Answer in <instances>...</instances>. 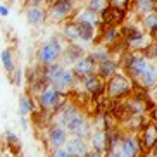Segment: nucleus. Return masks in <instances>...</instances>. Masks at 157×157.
Instances as JSON below:
<instances>
[{"mask_svg":"<svg viewBox=\"0 0 157 157\" xmlns=\"http://www.w3.org/2000/svg\"><path fill=\"white\" fill-rule=\"evenodd\" d=\"M142 157H152V155H150V154H143Z\"/></svg>","mask_w":157,"mask_h":157,"instance_id":"a18cd8bd","label":"nucleus"},{"mask_svg":"<svg viewBox=\"0 0 157 157\" xmlns=\"http://www.w3.org/2000/svg\"><path fill=\"white\" fill-rule=\"evenodd\" d=\"M135 83L145 90H152L157 85V62H148V67Z\"/></svg>","mask_w":157,"mask_h":157,"instance_id":"412c9836","label":"nucleus"},{"mask_svg":"<svg viewBox=\"0 0 157 157\" xmlns=\"http://www.w3.org/2000/svg\"><path fill=\"white\" fill-rule=\"evenodd\" d=\"M86 54L95 60V64H102V62L112 59L111 50H109V47H105V45H93L92 50H88Z\"/></svg>","mask_w":157,"mask_h":157,"instance_id":"cd10ccee","label":"nucleus"},{"mask_svg":"<svg viewBox=\"0 0 157 157\" xmlns=\"http://www.w3.org/2000/svg\"><path fill=\"white\" fill-rule=\"evenodd\" d=\"M119 40H121L119 28H104V26H98V31H97V43H95V45L112 47L114 43L119 42Z\"/></svg>","mask_w":157,"mask_h":157,"instance_id":"dca6fc26","label":"nucleus"},{"mask_svg":"<svg viewBox=\"0 0 157 157\" xmlns=\"http://www.w3.org/2000/svg\"><path fill=\"white\" fill-rule=\"evenodd\" d=\"M107 5H109L107 0H85L83 7H86L88 10H92V12H95V14H100Z\"/></svg>","mask_w":157,"mask_h":157,"instance_id":"473e14b6","label":"nucleus"},{"mask_svg":"<svg viewBox=\"0 0 157 157\" xmlns=\"http://www.w3.org/2000/svg\"><path fill=\"white\" fill-rule=\"evenodd\" d=\"M135 90V81L123 71L105 81V97L112 100H126Z\"/></svg>","mask_w":157,"mask_h":157,"instance_id":"7ed1b4c3","label":"nucleus"},{"mask_svg":"<svg viewBox=\"0 0 157 157\" xmlns=\"http://www.w3.org/2000/svg\"><path fill=\"white\" fill-rule=\"evenodd\" d=\"M105 157H126V155L121 152L119 147H116V148H112V150H109V152L105 154Z\"/></svg>","mask_w":157,"mask_h":157,"instance_id":"4c0bfd02","label":"nucleus"},{"mask_svg":"<svg viewBox=\"0 0 157 157\" xmlns=\"http://www.w3.org/2000/svg\"><path fill=\"white\" fill-rule=\"evenodd\" d=\"M9 78H10V81H12V85H16V86H21V79H23V71L16 67V69L9 74Z\"/></svg>","mask_w":157,"mask_h":157,"instance_id":"e433bc0d","label":"nucleus"},{"mask_svg":"<svg viewBox=\"0 0 157 157\" xmlns=\"http://www.w3.org/2000/svg\"><path fill=\"white\" fill-rule=\"evenodd\" d=\"M52 2H57V0H47V4H52Z\"/></svg>","mask_w":157,"mask_h":157,"instance_id":"49530a36","label":"nucleus"},{"mask_svg":"<svg viewBox=\"0 0 157 157\" xmlns=\"http://www.w3.org/2000/svg\"><path fill=\"white\" fill-rule=\"evenodd\" d=\"M76 26H78V36H79V43L81 45H95L97 43L98 28H95L92 24H86V23H76Z\"/></svg>","mask_w":157,"mask_h":157,"instance_id":"6ab92c4d","label":"nucleus"},{"mask_svg":"<svg viewBox=\"0 0 157 157\" xmlns=\"http://www.w3.org/2000/svg\"><path fill=\"white\" fill-rule=\"evenodd\" d=\"M148 92H150V97H152V100L157 104V85L152 88V90H148Z\"/></svg>","mask_w":157,"mask_h":157,"instance_id":"37998d69","label":"nucleus"},{"mask_svg":"<svg viewBox=\"0 0 157 157\" xmlns=\"http://www.w3.org/2000/svg\"><path fill=\"white\" fill-rule=\"evenodd\" d=\"M79 2L78 0H57L52 4H47V12H48V21L57 24H62L66 21H71L74 12L78 10Z\"/></svg>","mask_w":157,"mask_h":157,"instance_id":"423d86ee","label":"nucleus"},{"mask_svg":"<svg viewBox=\"0 0 157 157\" xmlns=\"http://www.w3.org/2000/svg\"><path fill=\"white\" fill-rule=\"evenodd\" d=\"M19 117H21V119H19V121H21V128L26 129V128L29 126V119L26 117V116H19Z\"/></svg>","mask_w":157,"mask_h":157,"instance_id":"ea45409f","label":"nucleus"},{"mask_svg":"<svg viewBox=\"0 0 157 157\" xmlns=\"http://www.w3.org/2000/svg\"><path fill=\"white\" fill-rule=\"evenodd\" d=\"M74 157H85L92 148H90V143L88 140H83V138H78V136H69L67 143L64 145Z\"/></svg>","mask_w":157,"mask_h":157,"instance_id":"4be33fe9","label":"nucleus"},{"mask_svg":"<svg viewBox=\"0 0 157 157\" xmlns=\"http://www.w3.org/2000/svg\"><path fill=\"white\" fill-rule=\"evenodd\" d=\"M24 17L26 23L33 28H38L48 21L47 5H24Z\"/></svg>","mask_w":157,"mask_h":157,"instance_id":"9d476101","label":"nucleus"},{"mask_svg":"<svg viewBox=\"0 0 157 157\" xmlns=\"http://www.w3.org/2000/svg\"><path fill=\"white\" fill-rule=\"evenodd\" d=\"M24 79H26V86L35 83V81H38V79H45L43 78V66L38 64V62L31 64L28 69L24 71Z\"/></svg>","mask_w":157,"mask_h":157,"instance_id":"c85d7f7f","label":"nucleus"},{"mask_svg":"<svg viewBox=\"0 0 157 157\" xmlns=\"http://www.w3.org/2000/svg\"><path fill=\"white\" fill-rule=\"evenodd\" d=\"M90 143V148L92 150H97V152H104L105 154V143H107V131L105 129H95L93 135L88 140Z\"/></svg>","mask_w":157,"mask_h":157,"instance_id":"bb28decb","label":"nucleus"},{"mask_svg":"<svg viewBox=\"0 0 157 157\" xmlns=\"http://www.w3.org/2000/svg\"><path fill=\"white\" fill-rule=\"evenodd\" d=\"M0 60H2V66H4V69L7 73H12L16 69V60H14V54L10 48H5V50L0 52Z\"/></svg>","mask_w":157,"mask_h":157,"instance_id":"7c9ffc66","label":"nucleus"},{"mask_svg":"<svg viewBox=\"0 0 157 157\" xmlns=\"http://www.w3.org/2000/svg\"><path fill=\"white\" fill-rule=\"evenodd\" d=\"M36 98L31 97L29 93H24V95H21L17 100V114L19 116H31L33 112L36 111Z\"/></svg>","mask_w":157,"mask_h":157,"instance_id":"393cba45","label":"nucleus"},{"mask_svg":"<svg viewBox=\"0 0 157 157\" xmlns=\"http://www.w3.org/2000/svg\"><path fill=\"white\" fill-rule=\"evenodd\" d=\"M138 23L147 35L155 33L157 31V10H154V12H150V14H147V16H143V17H140Z\"/></svg>","mask_w":157,"mask_h":157,"instance_id":"c756f323","label":"nucleus"},{"mask_svg":"<svg viewBox=\"0 0 157 157\" xmlns=\"http://www.w3.org/2000/svg\"><path fill=\"white\" fill-rule=\"evenodd\" d=\"M73 21L92 24V26H95V28L100 26V16L95 14V12H92V10H88L86 7H78V10H76L74 16H73Z\"/></svg>","mask_w":157,"mask_h":157,"instance_id":"b1692460","label":"nucleus"},{"mask_svg":"<svg viewBox=\"0 0 157 157\" xmlns=\"http://www.w3.org/2000/svg\"><path fill=\"white\" fill-rule=\"evenodd\" d=\"M119 66L121 71L124 74H128L129 78L136 81V79L145 73V69L148 67V60L140 54V52H126L119 57Z\"/></svg>","mask_w":157,"mask_h":157,"instance_id":"39448f33","label":"nucleus"},{"mask_svg":"<svg viewBox=\"0 0 157 157\" xmlns=\"http://www.w3.org/2000/svg\"><path fill=\"white\" fill-rule=\"evenodd\" d=\"M66 66L60 62V60H57V62H52V64H47L43 66V78H45V81L48 85H54L57 81V79L60 78V74H62V71H64Z\"/></svg>","mask_w":157,"mask_h":157,"instance_id":"a878e982","label":"nucleus"},{"mask_svg":"<svg viewBox=\"0 0 157 157\" xmlns=\"http://www.w3.org/2000/svg\"><path fill=\"white\" fill-rule=\"evenodd\" d=\"M79 85L83 86V90L92 98H98L102 95H105V81L102 78H98L97 74H90V76L83 78L79 81Z\"/></svg>","mask_w":157,"mask_h":157,"instance_id":"f8f14e48","label":"nucleus"},{"mask_svg":"<svg viewBox=\"0 0 157 157\" xmlns=\"http://www.w3.org/2000/svg\"><path fill=\"white\" fill-rule=\"evenodd\" d=\"M148 123H150V117H148L147 114H133L128 121H124V123L121 124V128L124 129L126 133L138 135Z\"/></svg>","mask_w":157,"mask_h":157,"instance_id":"f3484780","label":"nucleus"},{"mask_svg":"<svg viewBox=\"0 0 157 157\" xmlns=\"http://www.w3.org/2000/svg\"><path fill=\"white\" fill-rule=\"evenodd\" d=\"M117 147L121 148V152L124 154L126 157H142L145 154L142 150L138 135H135V133H126L124 131V135H123V138H121Z\"/></svg>","mask_w":157,"mask_h":157,"instance_id":"1a4fd4ad","label":"nucleus"},{"mask_svg":"<svg viewBox=\"0 0 157 157\" xmlns=\"http://www.w3.org/2000/svg\"><path fill=\"white\" fill-rule=\"evenodd\" d=\"M69 100H71L69 95H64V93L57 92L54 86L48 85V86H47L45 90H43V92L36 97V105H38L40 111L52 112V114L56 116Z\"/></svg>","mask_w":157,"mask_h":157,"instance_id":"20e7f679","label":"nucleus"},{"mask_svg":"<svg viewBox=\"0 0 157 157\" xmlns=\"http://www.w3.org/2000/svg\"><path fill=\"white\" fill-rule=\"evenodd\" d=\"M154 2H155V4H157V0H154Z\"/></svg>","mask_w":157,"mask_h":157,"instance_id":"09e8293b","label":"nucleus"},{"mask_svg":"<svg viewBox=\"0 0 157 157\" xmlns=\"http://www.w3.org/2000/svg\"><path fill=\"white\" fill-rule=\"evenodd\" d=\"M0 16H2V17H7V16H9V7H7V5L0 4Z\"/></svg>","mask_w":157,"mask_h":157,"instance_id":"a19ab883","label":"nucleus"},{"mask_svg":"<svg viewBox=\"0 0 157 157\" xmlns=\"http://www.w3.org/2000/svg\"><path fill=\"white\" fill-rule=\"evenodd\" d=\"M98 16H100V26H104V28H121L128 21L129 12L124 9H117V7L107 5Z\"/></svg>","mask_w":157,"mask_h":157,"instance_id":"6e6552de","label":"nucleus"},{"mask_svg":"<svg viewBox=\"0 0 157 157\" xmlns=\"http://www.w3.org/2000/svg\"><path fill=\"white\" fill-rule=\"evenodd\" d=\"M71 69H73V73L76 74V78L81 81L83 78H86V76H90V74H95L97 64H95V60L88 56V54H85L81 59L76 60V62L71 66Z\"/></svg>","mask_w":157,"mask_h":157,"instance_id":"4468645a","label":"nucleus"},{"mask_svg":"<svg viewBox=\"0 0 157 157\" xmlns=\"http://www.w3.org/2000/svg\"><path fill=\"white\" fill-rule=\"evenodd\" d=\"M78 2H85V0H78Z\"/></svg>","mask_w":157,"mask_h":157,"instance_id":"de8ad7c7","label":"nucleus"},{"mask_svg":"<svg viewBox=\"0 0 157 157\" xmlns=\"http://www.w3.org/2000/svg\"><path fill=\"white\" fill-rule=\"evenodd\" d=\"M64 47H66V42L59 36V35H50V36L36 48L35 59H36L38 64H42V66L57 62V60H60V57L64 54Z\"/></svg>","mask_w":157,"mask_h":157,"instance_id":"f03ea898","label":"nucleus"},{"mask_svg":"<svg viewBox=\"0 0 157 157\" xmlns=\"http://www.w3.org/2000/svg\"><path fill=\"white\" fill-rule=\"evenodd\" d=\"M131 2L133 0H107V4L111 7H117V9H124L129 12V7H131Z\"/></svg>","mask_w":157,"mask_h":157,"instance_id":"f704fd0d","label":"nucleus"},{"mask_svg":"<svg viewBox=\"0 0 157 157\" xmlns=\"http://www.w3.org/2000/svg\"><path fill=\"white\" fill-rule=\"evenodd\" d=\"M24 5H47V0H24Z\"/></svg>","mask_w":157,"mask_h":157,"instance_id":"58836bf2","label":"nucleus"},{"mask_svg":"<svg viewBox=\"0 0 157 157\" xmlns=\"http://www.w3.org/2000/svg\"><path fill=\"white\" fill-rule=\"evenodd\" d=\"M140 54H142L148 62H157V42H152V40H150V42L147 43V47H145Z\"/></svg>","mask_w":157,"mask_h":157,"instance_id":"2f4dec72","label":"nucleus"},{"mask_svg":"<svg viewBox=\"0 0 157 157\" xmlns=\"http://www.w3.org/2000/svg\"><path fill=\"white\" fill-rule=\"evenodd\" d=\"M154 10H157V4L154 0H133L131 7H129V16H135L136 19H140Z\"/></svg>","mask_w":157,"mask_h":157,"instance_id":"a211bd4d","label":"nucleus"},{"mask_svg":"<svg viewBox=\"0 0 157 157\" xmlns=\"http://www.w3.org/2000/svg\"><path fill=\"white\" fill-rule=\"evenodd\" d=\"M5 143H7L12 150H19V148H21V140H19V136L16 133H12V131H7V133H5Z\"/></svg>","mask_w":157,"mask_h":157,"instance_id":"72a5a7b5","label":"nucleus"},{"mask_svg":"<svg viewBox=\"0 0 157 157\" xmlns=\"http://www.w3.org/2000/svg\"><path fill=\"white\" fill-rule=\"evenodd\" d=\"M86 54V50H85V47L81 45V43H66L64 47V54H62V57H60V62L67 67V66H73L76 60H79L81 57Z\"/></svg>","mask_w":157,"mask_h":157,"instance_id":"2eb2a0df","label":"nucleus"},{"mask_svg":"<svg viewBox=\"0 0 157 157\" xmlns=\"http://www.w3.org/2000/svg\"><path fill=\"white\" fill-rule=\"evenodd\" d=\"M59 36L64 40L66 43H79V36H78V26L73 19L66 21L60 24L59 28Z\"/></svg>","mask_w":157,"mask_h":157,"instance_id":"5701e85b","label":"nucleus"},{"mask_svg":"<svg viewBox=\"0 0 157 157\" xmlns=\"http://www.w3.org/2000/svg\"><path fill=\"white\" fill-rule=\"evenodd\" d=\"M50 86H54L57 92L64 93V95H69L74 88L79 86V79L76 78V74L73 73L71 67H64V71H62V74H60V78L57 79L54 85H50Z\"/></svg>","mask_w":157,"mask_h":157,"instance_id":"9b49d317","label":"nucleus"},{"mask_svg":"<svg viewBox=\"0 0 157 157\" xmlns=\"http://www.w3.org/2000/svg\"><path fill=\"white\" fill-rule=\"evenodd\" d=\"M150 155H152V157H157V145L152 148V150H150Z\"/></svg>","mask_w":157,"mask_h":157,"instance_id":"c03bdc74","label":"nucleus"},{"mask_svg":"<svg viewBox=\"0 0 157 157\" xmlns=\"http://www.w3.org/2000/svg\"><path fill=\"white\" fill-rule=\"evenodd\" d=\"M71 135L67 133V129H64L62 126H59L57 123H52L48 128L42 129V140L45 148L50 152L54 148H60L64 147Z\"/></svg>","mask_w":157,"mask_h":157,"instance_id":"0eeeda50","label":"nucleus"},{"mask_svg":"<svg viewBox=\"0 0 157 157\" xmlns=\"http://www.w3.org/2000/svg\"><path fill=\"white\" fill-rule=\"evenodd\" d=\"M48 157H74V155L66 147H60V148H54V150H50V152H48Z\"/></svg>","mask_w":157,"mask_h":157,"instance_id":"c9c22d12","label":"nucleus"},{"mask_svg":"<svg viewBox=\"0 0 157 157\" xmlns=\"http://www.w3.org/2000/svg\"><path fill=\"white\" fill-rule=\"evenodd\" d=\"M85 157H105V154H104V152H97V150H90Z\"/></svg>","mask_w":157,"mask_h":157,"instance_id":"79ce46f5","label":"nucleus"},{"mask_svg":"<svg viewBox=\"0 0 157 157\" xmlns=\"http://www.w3.org/2000/svg\"><path fill=\"white\" fill-rule=\"evenodd\" d=\"M119 33H121V40L124 43L126 50H129V52H142L147 47V43L150 42L148 35L142 29L138 21L136 23L126 21L119 28Z\"/></svg>","mask_w":157,"mask_h":157,"instance_id":"f257e3e1","label":"nucleus"},{"mask_svg":"<svg viewBox=\"0 0 157 157\" xmlns=\"http://www.w3.org/2000/svg\"><path fill=\"white\" fill-rule=\"evenodd\" d=\"M138 140H140V145H142L143 152L150 154V150L157 145V123L150 121L138 133Z\"/></svg>","mask_w":157,"mask_h":157,"instance_id":"ddd939ff","label":"nucleus"},{"mask_svg":"<svg viewBox=\"0 0 157 157\" xmlns=\"http://www.w3.org/2000/svg\"><path fill=\"white\" fill-rule=\"evenodd\" d=\"M121 71V66H119V60L117 59H109L105 62H102V64H97V69H95V74H97L98 78H102L104 81L107 79H111L112 76Z\"/></svg>","mask_w":157,"mask_h":157,"instance_id":"aec40b11","label":"nucleus"}]
</instances>
